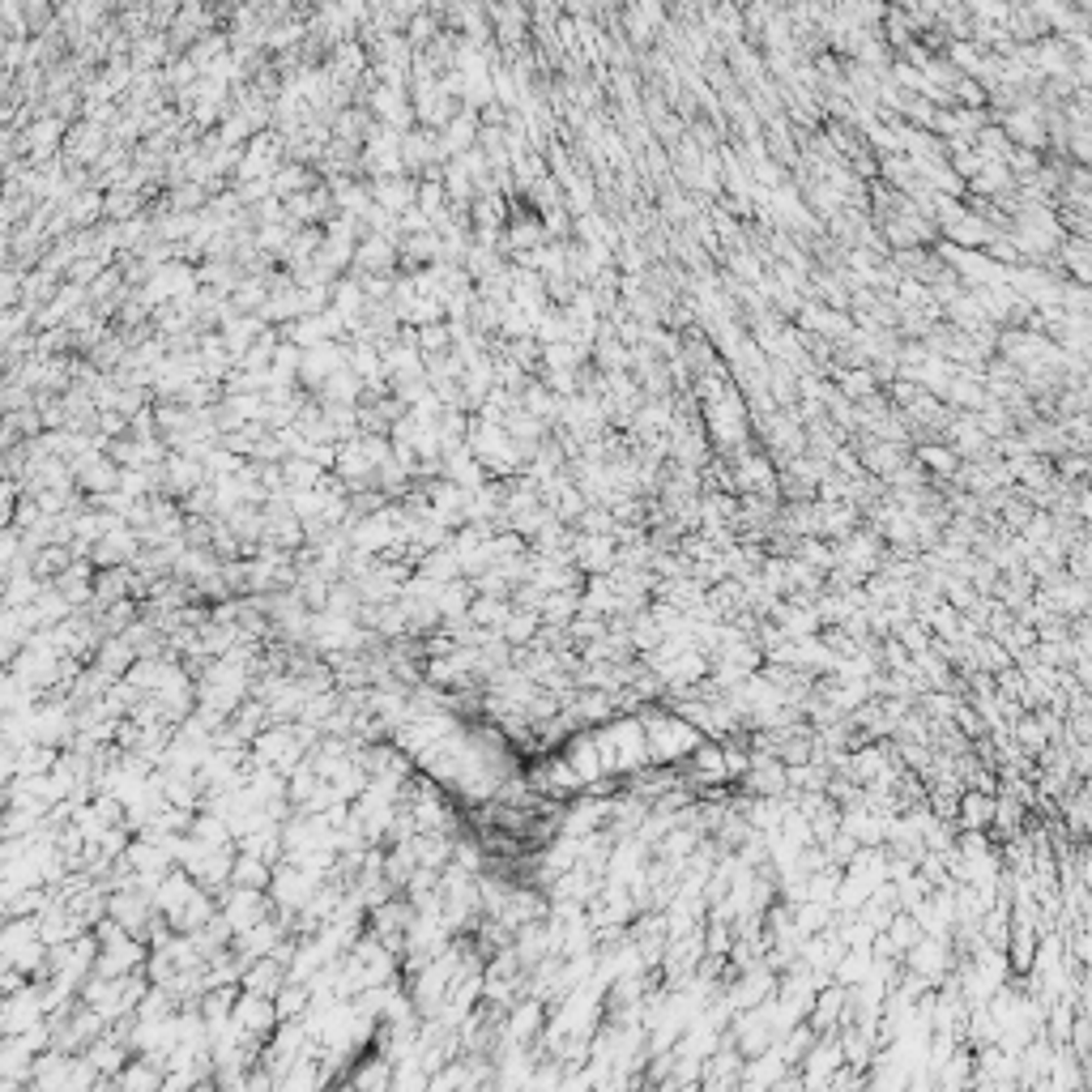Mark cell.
Here are the masks:
<instances>
[{
    "mask_svg": "<svg viewBox=\"0 0 1092 1092\" xmlns=\"http://www.w3.org/2000/svg\"><path fill=\"white\" fill-rule=\"evenodd\" d=\"M730 952V931H725V922H713L709 926V956H725Z\"/></svg>",
    "mask_w": 1092,
    "mask_h": 1092,
    "instance_id": "obj_2",
    "label": "cell"
},
{
    "mask_svg": "<svg viewBox=\"0 0 1092 1092\" xmlns=\"http://www.w3.org/2000/svg\"><path fill=\"white\" fill-rule=\"evenodd\" d=\"M956 815H960V828H990V819H994V794L973 790V794H965V798H956Z\"/></svg>",
    "mask_w": 1092,
    "mask_h": 1092,
    "instance_id": "obj_1",
    "label": "cell"
}]
</instances>
